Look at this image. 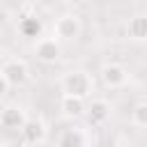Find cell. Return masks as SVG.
I'll list each match as a JSON object with an SVG mask.
<instances>
[{"instance_id": "1", "label": "cell", "mask_w": 147, "mask_h": 147, "mask_svg": "<svg viewBox=\"0 0 147 147\" xmlns=\"http://www.w3.org/2000/svg\"><path fill=\"white\" fill-rule=\"evenodd\" d=\"M62 94H71V96H80L87 99L92 94V78L87 71H69L62 76Z\"/></svg>"}, {"instance_id": "9", "label": "cell", "mask_w": 147, "mask_h": 147, "mask_svg": "<svg viewBox=\"0 0 147 147\" xmlns=\"http://www.w3.org/2000/svg\"><path fill=\"white\" fill-rule=\"evenodd\" d=\"M126 78H129V74L122 64H106L101 69V80L106 87H122L126 83Z\"/></svg>"}, {"instance_id": "4", "label": "cell", "mask_w": 147, "mask_h": 147, "mask_svg": "<svg viewBox=\"0 0 147 147\" xmlns=\"http://www.w3.org/2000/svg\"><path fill=\"white\" fill-rule=\"evenodd\" d=\"M34 55H37V60H41V62H46V64L57 62L60 55H62L60 41H57L55 37H41V39H37V44H34Z\"/></svg>"}, {"instance_id": "13", "label": "cell", "mask_w": 147, "mask_h": 147, "mask_svg": "<svg viewBox=\"0 0 147 147\" xmlns=\"http://www.w3.org/2000/svg\"><path fill=\"white\" fill-rule=\"evenodd\" d=\"M131 122L140 129H147V101H140L131 110Z\"/></svg>"}, {"instance_id": "7", "label": "cell", "mask_w": 147, "mask_h": 147, "mask_svg": "<svg viewBox=\"0 0 147 147\" xmlns=\"http://www.w3.org/2000/svg\"><path fill=\"white\" fill-rule=\"evenodd\" d=\"M60 110H62V115H64L67 119H78V117H83V115L87 113V103H85V99H80V96L62 94V99H60Z\"/></svg>"}, {"instance_id": "8", "label": "cell", "mask_w": 147, "mask_h": 147, "mask_svg": "<svg viewBox=\"0 0 147 147\" xmlns=\"http://www.w3.org/2000/svg\"><path fill=\"white\" fill-rule=\"evenodd\" d=\"M85 115H87V122L92 126H99V124L108 122V117H110V103L106 99H94V101H90Z\"/></svg>"}, {"instance_id": "6", "label": "cell", "mask_w": 147, "mask_h": 147, "mask_svg": "<svg viewBox=\"0 0 147 147\" xmlns=\"http://www.w3.org/2000/svg\"><path fill=\"white\" fill-rule=\"evenodd\" d=\"M21 138L28 145H41L46 140V124L39 117H30L25 122V126L21 129Z\"/></svg>"}, {"instance_id": "14", "label": "cell", "mask_w": 147, "mask_h": 147, "mask_svg": "<svg viewBox=\"0 0 147 147\" xmlns=\"http://www.w3.org/2000/svg\"><path fill=\"white\" fill-rule=\"evenodd\" d=\"M113 147H131V145H129V142H115Z\"/></svg>"}, {"instance_id": "10", "label": "cell", "mask_w": 147, "mask_h": 147, "mask_svg": "<svg viewBox=\"0 0 147 147\" xmlns=\"http://www.w3.org/2000/svg\"><path fill=\"white\" fill-rule=\"evenodd\" d=\"M57 147H87V136L83 129H64L57 138Z\"/></svg>"}, {"instance_id": "3", "label": "cell", "mask_w": 147, "mask_h": 147, "mask_svg": "<svg viewBox=\"0 0 147 147\" xmlns=\"http://www.w3.org/2000/svg\"><path fill=\"white\" fill-rule=\"evenodd\" d=\"M80 34V18L76 14H64L53 25V37L57 41H74Z\"/></svg>"}, {"instance_id": "12", "label": "cell", "mask_w": 147, "mask_h": 147, "mask_svg": "<svg viewBox=\"0 0 147 147\" xmlns=\"http://www.w3.org/2000/svg\"><path fill=\"white\" fill-rule=\"evenodd\" d=\"M126 32L136 41H145L147 39V16H142V14L140 16H133L129 21V25H126Z\"/></svg>"}, {"instance_id": "5", "label": "cell", "mask_w": 147, "mask_h": 147, "mask_svg": "<svg viewBox=\"0 0 147 147\" xmlns=\"http://www.w3.org/2000/svg\"><path fill=\"white\" fill-rule=\"evenodd\" d=\"M28 119H30V117H28V113H25L21 106H5L2 113H0V124H2V129H7V131H18V133H21V129L25 126Z\"/></svg>"}, {"instance_id": "2", "label": "cell", "mask_w": 147, "mask_h": 147, "mask_svg": "<svg viewBox=\"0 0 147 147\" xmlns=\"http://www.w3.org/2000/svg\"><path fill=\"white\" fill-rule=\"evenodd\" d=\"M28 78H30V69L23 60H18V57L5 60V64L0 69V80L7 87H21L28 83Z\"/></svg>"}, {"instance_id": "11", "label": "cell", "mask_w": 147, "mask_h": 147, "mask_svg": "<svg viewBox=\"0 0 147 147\" xmlns=\"http://www.w3.org/2000/svg\"><path fill=\"white\" fill-rule=\"evenodd\" d=\"M18 32L28 39H41V32H44V23L37 18V16H21L18 21Z\"/></svg>"}]
</instances>
